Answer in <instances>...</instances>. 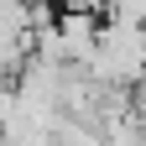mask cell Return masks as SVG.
Masks as SVG:
<instances>
[{"label":"cell","mask_w":146,"mask_h":146,"mask_svg":"<svg viewBox=\"0 0 146 146\" xmlns=\"http://www.w3.org/2000/svg\"><path fill=\"white\" fill-rule=\"evenodd\" d=\"M52 31H58V52L68 68H84L89 52H94V36H99V16L94 11H63L52 16Z\"/></svg>","instance_id":"2"},{"label":"cell","mask_w":146,"mask_h":146,"mask_svg":"<svg viewBox=\"0 0 146 146\" xmlns=\"http://www.w3.org/2000/svg\"><path fill=\"white\" fill-rule=\"evenodd\" d=\"M84 73L104 89H131L136 78H146V26L125 16H99V36Z\"/></svg>","instance_id":"1"}]
</instances>
